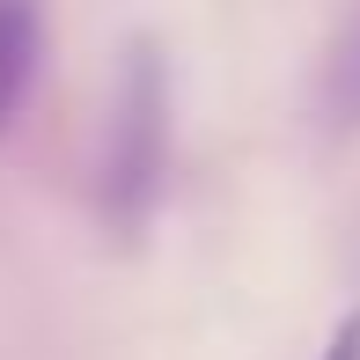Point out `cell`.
Here are the masks:
<instances>
[{
	"label": "cell",
	"mask_w": 360,
	"mask_h": 360,
	"mask_svg": "<svg viewBox=\"0 0 360 360\" xmlns=\"http://www.w3.org/2000/svg\"><path fill=\"white\" fill-rule=\"evenodd\" d=\"M162 169H169V89H162V67L147 44L125 52V81L110 96V125H103V221L133 228L155 214L162 199Z\"/></svg>",
	"instance_id": "obj_1"
},
{
	"label": "cell",
	"mask_w": 360,
	"mask_h": 360,
	"mask_svg": "<svg viewBox=\"0 0 360 360\" xmlns=\"http://www.w3.org/2000/svg\"><path fill=\"white\" fill-rule=\"evenodd\" d=\"M44 59V0H0V140L22 118Z\"/></svg>",
	"instance_id": "obj_2"
},
{
	"label": "cell",
	"mask_w": 360,
	"mask_h": 360,
	"mask_svg": "<svg viewBox=\"0 0 360 360\" xmlns=\"http://www.w3.org/2000/svg\"><path fill=\"white\" fill-rule=\"evenodd\" d=\"M323 110L338 125H360V8L346 15V30L323 52Z\"/></svg>",
	"instance_id": "obj_3"
},
{
	"label": "cell",
	"mask_w": 360,
	"mask_h": 360,
	"mask_svg": "<svg viewBox=\"0 0 360 360\" xmlns=\"http://www.w3.org/2000/svg\"><path fill=\"white\" fill-rule=\"evenodd\" d=\"M323 360H360V309H353V316H346V323L331 331V346H323Z\"/></svg>",
	"instance_id": "obj_4"
}]
</instances>
